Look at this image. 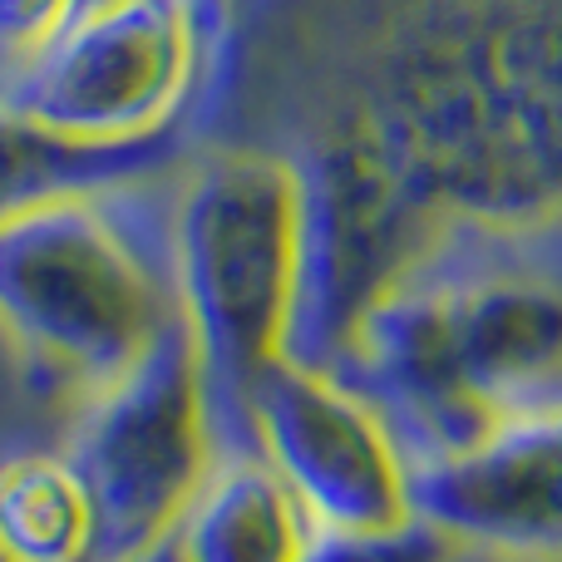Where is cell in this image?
Returning <instances> with one entry per match:
<instances>
[{
    "instance_id": "5bb4252c",
    "label": "cell",
    "mask_w": 562,
    "mask_h": 562,
    "mask_svg": "<svg viewBox=\"0 0 562 562\" xmlns=\"http://www.w3.org/2000/svg\"><path fill=\"white\" fill-rule=\"evenodd\" d=\"M128 562H183V548H178V538H164L158 548H148V553H138Z\"/></svg>"
},
{
    "instance_id": "3957f363",
    "label": "cell",
    "mask_w": 562,
    "mask_h": 562,
    "mask_svg": "<svg viewBox=\"0 0 562 562\" xmlns=\"http://www.w3.org/2000/svg\"><path fill=\"white\" fill-rule=\"evenodd\" d=\"M178 321L193 336L223 454L247 445V405L291 356L301 296V178L247 138L188 148L168 178Z\"/></svg>"
},
{
    "instance_id": "8fae6325",
    "label": "cell",
    "mask_w": 562,
    "mask_h": 562,
    "mask_svg": "<svg viewBox=\"0 0 562 562\" xmlns=\"http://www.w3.org/2000/svg\"><path fill=\"white\" fill-rule=\"evenodd\" d=\"M459 543L409 514L390 528H316L301 562H454Z\"/></svg>"
},
{
    "instance_id": "9a60e30c",
    "label": "cell",
    "mask_w": 562,
    "mask_h": 562,
    "mask_svg": "<svg viewBox=\"0 0 562 562\" xmlns=\"http://www.w3.org/2000/svg\"><path fill=\"white\" fill-rule=\"evenodd\" d=\"M99 5H119V0H85V10H99ZM85 10H79V15H85Z\"/></svg>"
},
{
    "instance_id": "9c48e42d",
    "label": "cell",
    "mask_w": 562,
    "mask_h": 562,
    "mask_svg": "<svg viewBox=\"0 0 562 562\" xmlns=\"http://www.w3.org/2000/svg\"><path fill=\"white\" fill-rule=\"evenodd\" d=\"M193 148V134L158 138V144H69L59 134H45L0 104V223L35 203L65 193H85V188H114V183H144V178H164Z\"/></svg>"
},
{
    "instance_id": "4fadbf2b",
    "label": "cell",
    "mask_w": 562,
    "mask_h": 562,
    "mask_svg": "<svg viewBox=\"0 0 562 562\" xmlns=\"http://www.w3.org/2000/svg\"><path fill=\"white\" fill-rule=\"evenodd\" d=\"M188 5L198 10V25L207 30L213 49L223 55L227 40H233V30H237V20H243V10L252 5V0H188Z\"/></svg>"
},
{
    "instance_id": "ba28073f",
    "label": "cell",
    "mask_w": 562,
    "mask_h": 562,
    "mask_svg": "<svg viewBox=\"0 0 562 562\" xmlns=\"http://www.w3.org/2000/svg\"><path fill=\"white\" fill-rule=\"evenodd\" d=\"M316 524L277 469L252 449L217 454L207 484L178 524L183 562H301Z\"/></svg>"
},
{
    "instance_id": "8992f818",
    "label": "cell",
    "mask_w": 562,
    "mask_h": 562,
    "mask_svg": "<svg viewBox=\"0 0 562 562\" xmlns=\"http://www.w3.org/2000/svg\"><path fill=\"white\" fill-rule=\"evenodd\" d=\"M247 445L316 528H390L415 514L395 429L336 370L277 360L247 405Z\"/></svg>"
},
{
    "instance_id": "52a82bcc",
    "label": "cell",
    "mask_w": 562,
    "mask_h": 562,
    "mask_svg": "<svg viewBox=\"0 0 562 562\" xmlns=\"http://www.w3.org/2000/svg\"><path fill=\"white\" fill-rule=\"evenodd\" d=\"M409 498L459 548L562 562V405L514 415L464 449L409 464Z\"/></svg>"
},
{
    "instance_id": "5b68a950",
    "label": "cell",
    "mask_w": 562,
    "mask_h": 562,
    "mask_svg": "<svg viewBox=\"0 0 562 562\" xmlns=\"http://www.w3.org/2000/svg\"><path fill=\"white\" fill-rule=\"evenodd\" d=\"M217 454L207 380L178 321L138 366L85 400L69 435L65 459L94 504V562H128L173 538Z\"/></svg>"
},
{
    "instance_id": "6da1fadb",
    "label": "cell",
    "mask_w": 562,
    "mask_h": 562,
    "mask_svg": "<svg viewBox=\"0 0 562 562\" xmlns=\"http://www.w3.org/2000/svg\"><path fill=\"white\" fill-rule=\"evenodd\" d=\"M336 375L395 429L409 464L514 415L562 405V213L454 223L360 321Z\"/></svg>"
},
{
    "instance_id": "7c38bea8",
    "label": "cell",
    "mask_w": 562,
    "mask_h": 562,
    "mask_svg": "<svg viewBox=\"0 0 562 562\" xmlns=\"http://www.w3.org/2000/svg\"><path fill=\"white\" fill-rule=\"evenodd\" d=\"M79 10L85 0H0V85L30 65Z\"/></svg>"
},
{
    "instance_id": "277c9868",
    "label": "cell",
    "mask_w": 562,
    "mask_h": 562,
    "mask_svg": "<svg viewBox=\"0 0 562 562\" xmlns=\"http://www.w3.org/2000/svg\"><path fill=\"white\" fill-rule=\"evenodd\" d=\"M217 49L188 0H119L75 15L0 85V104L69 144L198 134Z\"/></svg>"
},
{
    "instance_id": "2e32d148",
    "label": "cell",
    "mask_w": 562,
    "mask_h": 562,
    "mask_svg": "<svg viewBox=\"0 0 562 562\" xmlns=\"http://www.w3.org/2000/svg\"><path fill=\"white\" fill-rule=\"evenodd\" d=\"M0 562H10V558H5V553H0Z\"/></svg>"
},
{
    "instance_id": "7a4b0ae2",
    "label": "cell",
    "mask_w": 562,
    "mask_h": 562,
    "mask_svg": "<svg viewBox=\"0 0 562 562\" xmlns=\"http://www.w3.org/2000/svg\"><path fill=\"white\" fill-rule=\"evenodd\" d=\"M168 178L85 188L0 223V330L40 385L89 400L178 326Z\"/></svg>"
},
{
    "instance_id": "30bf717a",
    "label": "cell",
    "mask_w": 562,
    "mask_h": 562,
    "mask_svg": "<svg viewBox=\"0 0 562 562\" xmlns=\"http://www.w3.org/2000/svg\"><path fill=\"white\" fill-rule=\"evenodd\" d=\"M0 553L10 562H94V504L65 454L0 469Z\"/></svg>"
}]
</instances>
